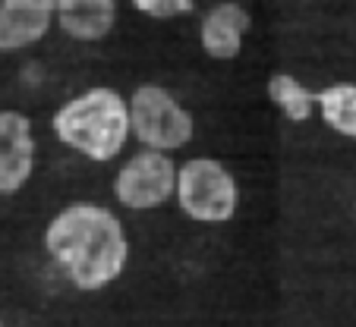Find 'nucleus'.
<instances>
[{"instance_id": "nucleus-1", "label": "nucleus", "mask_w": 356, "mask_h": 327, "mask_svg": "<svg viewBox=\"0 0 356 327\" xmlns=\"http://www.w3.org/2000/svg\"><path fill=\"white\" fill-rule=\"evenodd\" d=\"M44 249L79 293H98L120 280L129 240L120 217L98 201H73L44 227Z\"/></svg>"}, {"instance_id": "nucleus-2", "label": "nucleus", "mask_w": 356, "mask_h": 327, "mask_svg": "<svg viewBox=\"0 0 356 327\" xmlns=\"http://www.w3.org/2000/svg\"><path fill=\"white\" fill-rule=\"evenodd\" d=\"M51 129L70 151L82 154L92 164H111L123 154L133 135L129 101L108 85L86 88L82 94L57 107L51 117Z\"/></svg>"}, {"instance_id": "nucleus-3", "label": "nucleus", "mask_w": 356, "mask_h": 327, "mask_svg": "<svg viewBox=\"0 0 356 327\" xmlns=\"http://www.w3.org/2000/svg\"><path fill=\"white\" fill-rule=\"evenodd\" d=\"M177 208L195 224H227L240 208L236 176L218 158H189L177 170Z\"/></svg>"}, {"instance_id": "nucleus-4", "label": "nucleus", "mask_w": 356, "mask_h": 327, "mask_svg": "<svg viewBox=\"0 0 356 327\" xmlns=\"http://www.w3.org/2000/svg\"><path fill=\"white\" fill-rule=\"evenodd\" d=\"M133 139L152 151H180L193 142L195 120L164 85H139L129 94Z\"/></svg>"}, {"instance_id": "nucleus-5", "label": "nucleus", "mask_w": 356, "mask_h": 327, "mask_svg": "<svg viewBox=\"0 0 356 327\" xmlns=\"http://www.w3.org/2000/svg\"><path fill=\"white\" fill-rule=\"evenodd\" d=\"M177 164L168 151L142 148L127 158L114 176V199L127 211H155L177 195Z\"/></svg>"}, {"instance_id": "nucleus-6", "label": "nucleus", "mask_w": 356, "mask_h": 327, "mask_svg": "<svg viewBox=\"0 0 356 327\" xmlns=\"http://www.w3.org/2000/svg\"><path fill=\"white\" fill-rule=\"evenodd\" d=\"M35 170L32 120L19 110H0V195H16Z\"/></svg>"}, {"instance_id": "nucleus-7", "label": "nucleus", "mask_w": 356, "mask_h": 327, "mask_svg": "<svg viewBox=\"0 0 356 327\" xmlns=\"http://www.w3.org/2000/svg\"><path fill=\"white\" fill-rule=\"evenodd\" d=\"M252 26V16L236 0H221L205 10L199 22V44L211 60H236L243 51L246 32Z\"/></svg>"}, {"instance_id": "nucleus-8", "label": "nucleus", "mask_w": 356, "mask_h": 327, "mask_svg": "<svg viewBox=\"0 0 356 327\" xmlns=\"http://www.w3.org/2000/svg\"><path fill=\"white\" fill-rule=\"evenodd\" d=\"M57 22V0H0V51L38 44Z\"/></svg>"}, {"instance_id": "nucleus-9", "label": "nucleus", "mask_w": 356, "mask_h": 327, "mask_svg": "<svg viewBox=\"0 0 356 327\" xmlns=\"http://www.w3.org/2000/svg\"><path fill=\"white\" fill-rule=\"evenodd\" d=\"M57 26L67 38L95 44L117 26V0H57Z\"/></svg>"}, {"instance_id": "nucleus-10", "label": "nucleus", "mask_w": 356, "mask_h": 327, "mask_svg": "<svg viewBox=\"0 0 356 327\" xmlns=\"http://www.w3.org/2000/svg\"><path fill=\"white\" fill-rule=\"evenodd\" d=\"M316 107L322 123L331 133L343 139H356V85L353 82H334V85L316 92Z\"/></svg>"}, {"instance_id": "nucleus-11", "label": "nucleus", "mask_w": 356, "mask_h": 327, "mask_svg": "<svg viewBox=\"0 0 356 327\" xmlns=\"http://www.w3.org/2000/svg\"><path fill=\"white\" fill-rule=\"evenodd\" d=\"M268 98L290 123H306V120H312V114H318L316 92H309L293 73H271Z\"/></svg>"}, {"instance_id": "nucleus-12", "label": "nucleus", "mask_w": 356, "mask_h": 327, "mask_svg": "<svg viewBox=\"0 0 356 327\" xmlns=\"http://www.w3.org/2000/svg\"><path fill=\"white\" fill-rule=\"evenodd\" d=\"M136 13L148 16V19H180L195 10V0H129Z\"/></svg>"}, {"instance_id": "nucleus-13", "label": "nucleus", "mask_w": 356, "mask_h": 327, "mask_svg": "<svg viewBox=\"0 0 356 327\" xmlns=\"http://www.w3.org/2000/svg\"><path fill=\"white\" fill-rule=\"evenodd\" d=\"M0 327H3V321H0Z\"/></svg>"}]
</instances>
